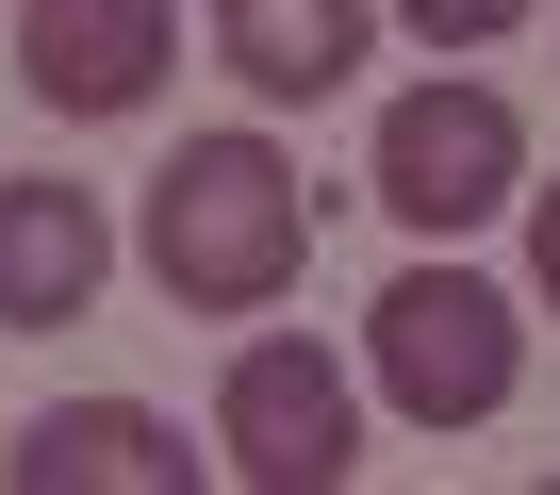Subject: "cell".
<instances>
[{"mask_svg":"<svg viewBox=\"0 0 560 495\" xmlns=\"http://www.w3.org/2000/svg\"><path fill=\"white\" fill-rule=\"evenodd\" d=\"M314 265V198L264 133H182L149 165V281L182 314H280Z\"/></svg>","mask_w":560,"mask_h":495,"instance_id":"obj_1","label":"cell"},{"mask_svg":"<svg viewBox=\"0 0 560 495\" xmlns=\"http://www.w3.org/2000/svg\"><path fill=\"white\" fill-rule=\"evenodd\" d=\"M363 364L412 429H494L511 380H527V314L478 281V265H396L380 314H363Z\"/></svg>","mask_w":560,"mask_h":495,"instance_id":"obj_2","label":"cell"},{"mask_svg":"<svg viewBox=\"0 0 560 495\" xmlns=\"http://www.w3.org/2000/svg\"><path fill=\"white\" fill-rule=\"evenodd\" d=\"M363 182H380V215L412 248H462L478 215L527 198V116L494 83H412V100H380V165Z\"/></svg>","mask_w":560,"mask_h":495,"instance_id":"obj_3","label":"cell"},{"mask_svg":"<svg viewBox=\"0 0 560 495\" xmlns=\"http://www.w3.org/2000/svg\"><path fill=\"white\" fill-rule=\"evenodd\" d=\"M214 446H231V479H264V495H347V479H363V396H347V364H330L314 331H264V347H231V380H214Z\"/></svg>","mask_w":560,"mask_h":495,"instance_id":"obj_4","label":"cell"},{"mask_svg":"<svg viewBox=\"0 0 560 495\" xmlns=\"http://www.w3.org/2000/svg\"><path fill=\"white\" fill-rule=\"evenodd\" d=\"M182 67V0H18V83L50 116H132Z\"/></svg>","mask_w":560,"mask_h":495,"instance_id":"obj_5","label":"cell"},{"mask_svg":"<svg viewBox=\"0 0 560 495\" xmlns=\"http://www.w3.org/2000/svg\"><path fill=\"white\" fill-rule=\"evenodd\" d=\"M100 281H116V215H100V182H0V331H83L100 314Z\"/></svg>","mask_w":560,"mask_h":495,"instance_id":"obj_6","label":"cell"},{"mask_svg":"<svg viewBox=\"0 0 560 495\" xmlns=\"http://www.w3.org/2000/svg\"><path fill=\"white\" fill-rule=\"evenodd\" d=\"M0 479L18 495H198V446L149 396H67V413H34L0 446Z\"/></svg>","mask_w":560,"mask_h":495,"instance_id":"obj_7","label":"cell"},{"mask_svg":"<svg viewBox=\"0 0 560 495\" xmlns=\"http://www.w3.org/2000/svg\"><path fill=\"white\" fill-rule=\"evenodd\" d=\"M247 100H330L363 67V0H198Z\"/></svg>","mask_w":560,"mask_h":495,"instance_id":"obj_8","label":"cell"},{"mask_svg":"<svg viewBox=\"0 0 560 495\" xmlns=\"http://www.w3.org/2000/svg\"><path fill=\"white\" fill-rule=\"evenodd\" d=\"M396 18H412L429 50H494L511 18H544V0H396Z\"/></svg>","mask_w":560,"mask_h":495,"instance_id":"obj_9","label":"cell"},{"mask_svg":"<svg viewBox=\"0 0 560 495\" xmlns=\"http://www.w3.org/2000/svg\"><path fill=\"white\" fill-rule=\"evenodd\" d=\"M527 281H544V314H560V182L527 198Z\"/></svg>","mask_w":560,"mask_h":495,"instance_id":"obj_10","label":"cell"}]
</instances>
